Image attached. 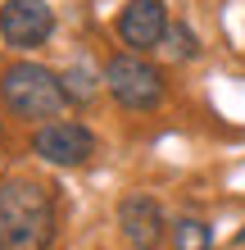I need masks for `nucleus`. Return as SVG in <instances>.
Masks as SVG:
<instances>
[{"instance_id": "1", "label": "nucleus", "mask_w": 245, "mask_h": 250, "mask_svg": "<svg viewBox=\"0 0 245 250\" xmlns=\"http://www.w3.org/2000/svg\"><path fill=\"white\" fill-rule=\"evenodd\" d=\"M59 232L55 191L37 178H0V250H50Z\"/></svg>"}, {"instance_id": "2", "label": "nucleus", "mask_w": 245, "mask_h": 250, "mask_svg": "<svg viewBox=\"0 0 245 250\" xmlns=\"http://www.w3.org/2000/svg\"><path fill=\"white\" fill-rule=\"evenodd\" d=\"M0 100L23 123H50L68 109L64 78L50 73L46 64H37V60H19L0 73Z\"/></svg>"}, {"instance_id": "3", "label": "nucleus", "mask_w": 245, "mask_h": 250, "mask_svg": "<svg viewBox=\"0 0 245 250\" xmlns=\"http://www.w3.org/2000/svg\"><path fill=\"white\" fill-rule=\"evenodd\" d=\"M100 73H105V91L113 96V105H123L127 114H150V109H159L164 96H168L164 68L150 64L141 50L109 55Z\"/></svg>"}, {"instance_id": "4", "label": "nucleus", "mask_w": 245, "mask_h": 250, "mask_svg": "<svg viewBox=\"0 0 245 250\" xmlns=\"http://www.w3.org/2000/svg\"><path fill=\"white\" fill-rule=\"evenodd\" d=\"M95 132L77 119H50L32 132V155L50 168H82L95 155Z\"/></svg>"}, {"instance_id": "5", "label": "nucleus", "mask_w": 245, "mask_h": 250, "mask_svg": "<svg viewBox=\"0 0 245 250\" xmlns=\"http://www.w3.org/2000/svg\"><path fill=\"white\" fill-rule=\"evenodd\" d=\"M55 37V9L46 0H5L0 5V41L9 50H37Z\"/></svg>"}, {"instance_id": "6", "label": "nucleus", "mask_w": 245, "mask_h": 250, "mask_svg": "<svg viewBox=\"0 0 245 250\" xmlns=\"http://www.w3.org/2000/svg\"><path fill=\"white\" fill-rule=\"evenodd\" d=\"M118 232L132 250H159L168 241V218L159 209V200L146 191H127L118 200Z\"/></svg>"}, {"instance_id": "7", "label": "nucleus", "mask_w": 245, "mask_h": 250, "mask_svg": "<svg viewBox=\"0 0 245 250\" xmlns=\"http://www.w3.org/2000/svg\"><path fill=\"white\" fill-rule=\"evenodd\" d=\"M168 5L164 0H127V5L118 9V19H113V32H118V41L127 50H154L164 46L168 37Z\"/></svg>"}, {"instance_id": "8", "label": "nucleus", "mask_w": 245, "mask_h": 250, "mask_svg": "<svg viewBox=\"0 0 245 250\" xmlns=\"http://www.w3.org/2000/svg\"><path fill=\"white\" fill-rule=\"evenodd\" d=\"M59 78H64V91H68V105H91V100L105 91V73H95V68H86V64L64 68Z\"/></svg>"}, {"instance_id": "9", "label": "nucleus", "mask_w": 245, "mask_h": 250, "mask_svg": "<svg viewBox=\"0 0 245 250\" xmlns=\"http://www.w3.org/2000/svg\"><path fill=\"white\" fill-rule=\"evenodd\" d=\"M168 241L177 246V250H213V228L205 223V218L182 214V218L168 223Z\"/></svg>"}, {"instance_id": "10", "label": "nucleus", "mask_w": 245, "mask_h": 250, "mask_svg": "<svg viewBox=\"0 0 245 250\" xmlns=\"http://www.w3.org/2000/svg\"><path fill=\"white\" fill-rule=\"evenodd\" d=\"M164 46H168V55H172V60H182V64L200 60V37H195V32H191L186 23H172V27H168Z\"/></svg>"}, {"instance_id": "11", "label": "nucleus", "mask_w": 245, "mask_h": 250, "mask_svg": "<svg viewBox=\"0 0 245 250\" xmlns=\"http://www.w3.org/2000/svg\"><path fill=\"white\" fill-rule=\"evenodd\" d=\"M232 246H245V228H241V232H236V237H232Z\"/></svg>"}]
</instances>
